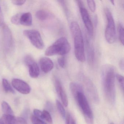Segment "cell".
I'll return each mask as SVG.
<instances>
[{
    "mask_svg": "<svg viewBox=\"0 0 124 124\" xmlns=\"http://www.w3.org/2000/svg\"><path fill=\"white\" fill-rule=\"evenodd\" d=\"M54 84L56 90L61 98L62 103L65 107H67L68 105V99L67 95L61 81L57 78H55L54 79Z\"/></svg>",
    "mask_w": 124,
    "mask_h": 124,
    "instance_id": "10",
    "label": "cell"
},
{
    "mask_svg": "<svg viewBox=\"0 0 124 124\" xmlns=\"http://www.w3.org/2000/svg\"><path fill=\"white\" fill-rule=\"evenodd\" d=\"M0 124H7L3 117H2L1 119H0Z\"/></svg>",
    "mask_w": 124,
    "mask_h": 124,
    "instance_id": "31",
    "label": "cell"
},
{
    "mask_svg": "<svg viewBox=\"0 0 124 124\" xmlns=\"http://www.w3.org/2000/svg\"><path fill=\"white\" fill-rule=\"evenodd\" d=\"M70 87L71 92L74 97L79 92H83L82 87L79 83H71L70 84Z\"/></svg>",
    "mask_w": 124,
    "mask_h": 124,
    "instance_id": "16",
    "label": "cell"
},
{
    "mask_svg": "<svg viewBox=\"0 0 124 124\" xmlns=\"http://www.w3.org/2000/svg\"><path fill=\"white\" fill-rule=\"evenodd\" d=\"M110 2H111V3L112 4V5H114V0H111Z\"/></svg>",
    "mask_w": 124,
    "mask_h": 124,
    "instance_id": "32",
    "label": "cell"
},
{
    "mask_svg": "<svg viewBox=\"0 0 124 124\" xmlns=\"http://www.w3.org/2000/svg\"><path fill=\"white\" fill-rule=\"evenodd\" d=\"M12 84L14 88L22 94H29L31 91L30 85L22 80L14 79L12 81Z\"/></svg>",
    "mask_w": 124,
    "mask_h": 124,
    "instance_id": "9",
    "label": "cell"
},
{
    "mask_svg": "<svg viewBox=\"0 0 124 124\" xmlns=\"http://www.w3.org/2000/svg\"><path fill=\"white\" fill-rule=\"evenodd\" d=\"M66 117L65 124H77L74 119L71 116L70 114L68 113Z\"/></svg>",
    "mask_w": 124,
    "mask_h": 124,
    "instance_id": "25",
    "label": "cell"
},
{
    "mask_svg": "<svg viewBox=\"0 0 124 124\" xmlns=\"http://www.w3.org/2000/svg\"><path fill=\"white\" fill-rule=\"evenodd\" d=\"M39 64L41 70L44 73H48L53 69V62L49 58L47 57L41 58L40 60Z\"/></svg>",
    "mask_w": 124,
    "mask_h": 124,
    "instance_id": "11",
    "label": "cell"
},
{
    "mask_svg": "<svg viewBox=\"0 0 124 124\" xmlns=\"http://www.w3.org/2000/svg\"><path fill=\"white\" fill-rule=\"evenodd\" d=\"M74 98L83 114L87 124H94L93 114L83 92L78 93Z\"/></svg>",
    "mask_w": 124,
    "mask_h": 124,
    "instance_id": "4",
    "label": "cell"
},
{
    "mask_svg": "<svg viewBox=\"0 0 124 124\" xmlns=\"http://www.w3.org/2000/svg\"><path fill=\"white\" fill-rule=\"evenodd\" d=\"M41 119L44 120L50 124L53 123V120L51 115L50 113L46 110H44L42 111Z\"/></svg>",
    "mask_w": 124,
    "mask_h": 124,
    "instance_id": "18",
    "label": "cell"
},
{
    "mask_svg": "<svg viewBox=\"0 0 124 124\" xmlns=\"http://www.w3.org/2000/svg\"><path fill=\"white\" fill-rule=\"evenodd\" d=\"M3 23V18L2 14L1 11V8L0 6V26H2Z\"/></svg>",
    "mask_w": 124,
    "mask_h": 124,
    "instance_id": "30",
    "label": "cell"
},
{
    "mask_svg": "<svg viewBox=\"0 0 124 124\" xmlns=\"http://www.w3.org/2000/svg\"><path fill=\"white\" fill-rule=\"evenodd\" d=\"M24 61L29 69L30 77L34 78L38 77L40 74L39 68L32 56L27 55L25 57Z\"/></svg>",
    "mask_w": 124,
    "mask_h": 124,
    "instance_id": "8",
    "label": "cell"
},
{
    "mask_svg": "<svg viewBox=\"0 0 124 124\" xmlns=\"http://www.w3.org/2000/svg\"><path fill=\"white\" fill-rule=\"evenodd\" d=\"M32 16L31 13H22L20 18V24L30 26L32 25Z\"/></svg>",
    "mask_w": 124,
    "mask_h": 124,
    "instance_id": "13",
    "label": "cell"
},
{
    "mask_svg": "<svg viewBox=\"0 0 124 124\" xmlns=\"http://www.w3.org/2000/svg\"><path fill=\"white\" fill-rule=\"evenodd\" d=\"M2 107L4 115H14V112L12 108L6 101H3L2 103Z\"/></svg>",
    "mask_w": 124,
    "mask_h": 124,
    "instance_id": "17",
    "label": "cell"
},
{
    "mask_svg": "<svg viewBox=\"0 0 124 124\" xmlns=\"http://www.w3.org/2000/svg\"><path fill=\"white\" fill-rule=\"evenodd\" d=\"M26 2V0H14L12 1V3L15 5L16 6L22 5L25 3Z\"/></svg>",
    "mask_w": 124,
    "mask_h": 124,
    "instance_id": "28",
    "label": "cell"
},
{
    "mask_svg": "<svg viewBox=\"0 0 124 124\" xmlns=\"http://www.w3.org/2000/svg\"><path fill=\"white\" fill-rule=\"evenodd\" d=\"M105 14L107 20V24L105 31L106 40L108 43L112 44L116 39L115 23L111 12L108 8H105Z\"/></svg>",
    "mask_w": 124,
    "mask_h": 124,
    "instance_id": "5",
    "label": "cell"
},
{
    "mask_svg": "<svg viewBox=\"0 0 124 124\" xmlns=\"http://www.w3.org/2000/svg\"><path fill=\"white\" fill-rule=\"evenodd\" d=\"M23 34L35 47L39 49L43 48L44 43L39 31L35 30H25L23 31Z\"/></svg>",
    "mask_w": 124,
    "mask_h": 124,
    "instance_id": "7",
    "label": "cell"
},
{
    "mask_svg": "<svg viewBox=\"0 0 124 124\" xmlns=\"http://www.w3.org/2000/svg\"><path fill=\"white\" fill-rule=\"evenodd\" d=\"M4 37H5V42L6 45V48L9 50L13 46V38L12 34L10 31V29L7 26L4 27Z\"/></svg>",
    "mask_w": 124,
    "mask_h": 124,
    "instance_id": "12",
    "label": "cell"
},
{
    "mask_svg": "<svg viewBox=\"0 0 124 124\" xmlns=\"http://www.w3.org/2000/svg\"><path fill=\"white\" fill-rule=\"evenodd\" d=\"M70 27L74 39L75 57L79 61L85 62V56L84 40L80 27L78 23L75 21L71 23Z\"/></svg>",
    "mask_w": 124,
    "mask_h": 124,
    "instance_id": "2",
    "label": "cell"
},
{
    "mask_svg": "<svg viewBox=\"0 0 124 124\" xmlns=\"http://www.w3.org/2000/svg\"><path fill=\"white\" fill-rule=\"evenodd\" d=\"M118 33H119V39L120 43L123 45H124V31L123 25L121 23H119L117 26Z\"/></svg>",
    "mask_w": 124,
    "mask_h": 124,
    "instance_id": "19",
    "label": "cell"
},
{
    "mask_svg": "<svg viewBox=\"0 0 124 124\" xmlns=\"http://www.w3.org/2000/svg\"><path fill=\"white\" fill-rule=\"evenodd\" d=\"M56 105L58 110L62 116L63 118H65L66 116V111L62 104L59 101L57 100L56 101Z\"/></svg>",
    "mask_w": 124,
    "mask_h": 124,
    "instance_id": "21",
    "label": "cell"
},
{
    "mask_svg": "<svg viewBox=\"0 0 124 124\" xmlns=\"http://www.w3.org/2000/svg\"><path fill=\"white\" fill-rule=\"evenodd\" d=\"M79 8L81 17L84 24L87 29L88 35L91 37L93 35V28L90 15L87 9L84 7L83 2L80 0L77 1Z\"/></svg>",
    "mask_w": 124,
    "mask_h": 124,
    "instance_id": "6",
    "label": "cell"
},
{
    "mask_svg": "<svg viewBox=\"0 0 124 124\" xmlns=\"http://www.w3.org/2000/svg\"><path fill=\"white\" fill-rule=\"evenodd\" d=\"M70 50L71 46L68 40L65 37H62L46 49L45 54L47 56L64 55L69 53Z\"/></svg>",
    "mask_w": 124,
    "mask_h": 124,
    "instance_id": "3",
    "label": "cell"
},
{
    "mask_svg": "<svg viewBox=\"0 0 124 124\" xmlns=\"http://www.w3.org/2000/svg\"><path fill=\"white\" fill-rule=\"evenodd\" d=\"M2 85L4 90L6 92L14 93H15L14 90L13 89L11 85L8 82V80L5 79H3L2 80Z\"/></svg>",
    "mask_w": 124,
    "mask_h": 124,
    "instance_id": "20",
    "label": "cell"
},
{
    "mask_svg": "<svg viewBox=\"0 0 124 124\" xmlns=\"http://www.w3.org/2000/svg\"><path fill=\"white\" fill-rule=\"evenodd\" d=\"M86 46H87L88 61L89 63V64L91 65H93L94 63V56H95L94 49L93 46L90 43L88 40H87Z\"/></svg>",
    "mask_w": 124,
    "mask_h": 124,
    "instance_id": "14",
    "label": "cell"
},
{
    "mask_svg": "<svg viewBox=\"0 0 124 124\" xmlns=\"http://www.w3.org/2000/svg\"><path fill=\"white\" fill-rule=\"evenodd\" d=\"M88 5L91 12L94 13L95 11L96 6L95 3L93 0H87V1Z\"/></svg>",
    "mask_w": 124,
    "mask_h": 124,
    "instance_id": "26",
    "label": "cell"
},
{
    "mask_svg": "<svg viewBox=\"0 0 124 124\" xmlns=\"http://www.w3.org/2000/svg\"><path fill=\"white\" fill-rule=\"evenodd\" d=\"M31 120L33 124H47L44 121L35 115H32L31 117Z\"/></svg>",
    "mask_w": 124,
    "mask_h": 124,
    "instance_id": "24",
    "label": "cell"
},
{
    "mask_svg": "<svg viewBox=\"0 0 124 124\" xmlns=\"http://www.w3.org/2000/svg\"><path fill=\"white\" fill-rule=\"evenodd\" d=\"M53 15L50 12L45 10H39L36 13L37 18L40 21H45L51 18Z\"/></svg>",
    "mask_w": 124,
    "mask_h": 124,
    "instance_id": "15",
    "label": "cell"
},
{
    "mask_svg": "<svg viewBox=\"0 0 124 124\" xmlns=\"http://www.w3.org/2000/svg\"><path fill=\"white\" fill-rule=\"evenodd\" d=\"M58 62L59 65L62 68H64L66 66V59L64 56H62L58 59Z\"/></svg>",
    "mask_w": 124,
    "mask_h": 124,
    "instance_id": "27",
    "label": "cell"
},
{
    "mask_svg": "<svg viewBox=\"0 0 124 124\" xmlns=\"http://www.w3.org/2000/svg\"><path fill=\"white\" fill-rule=\"evenodd\" d=\"M22 13H19L12 16L11 19V23L16 25L20 24V18Z\"/></svg>",
    "mask_w": 124,
    "mask_h": 124,
    "instance_id": "22",
    "label": "cell"
},
{
    "mask_svg": "<svg viewBox=\"0 0 124 124\" xmlns=\"http://www.w3.org/2000/svg\"><path fill=\"white\" fill-rule=\"evenodd\" d=\"M124 59H123L120 60L119 62L120 67V69L123 71L124 70Z\"/></svg>",
    "mask_w": 124,
    "mask_h": 124,
    "instance_id": "29",
    "label": "cell"
},
{
    "mask_svg": "<svg viewBox=\"0 0 124 124\" xmlns=\"http://www.w3.org/2000/svg\"><path fill=\"white\" fill-rule=\"evenodd\" d=\"M102 78L104 94L107 100L111 103L115 100V74L112 66L106 65L102 68Z\"/></svg>",
    "mask_w": 124,
    "mask_h": 124,
    "instance_id": "1",
    "label": "cell"
},
{
    "mask_svg": "<svg viewBox=\"0 0 124 124\" xmlns=\"http://www.w3.org/2000/svg\"><path fill=\"white\" fill-rule=\"evenodd\" d=\"M115 76L119 85L120 88L122 91L123 92L124 91V77L122 75L119 74H117Z\"/></svg>",
    "mask_w": 124,
    "mask_h": 124,
    "instance_id": "23",
    "label": "cell"
}]
</instances>
